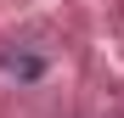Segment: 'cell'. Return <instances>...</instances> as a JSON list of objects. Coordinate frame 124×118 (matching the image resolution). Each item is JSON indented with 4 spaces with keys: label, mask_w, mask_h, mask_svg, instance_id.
Here are the masks:
<instances>
[{
    "label": "cell",
    "mask_w": 124,
    "mask_h": 118,
    "mask_svg": "<svg viewBox=\"0 0 124 118\" xmlns=\"http://www.w3.org/2000/svg\"><path fill=\"white\" fill-rule=\"evenodd\" d=\"M0 79L34 84V79H45V56H34V51H0Z\"/></svg>",
    "instance_id": "6da1fadb"
}]
</instances>
